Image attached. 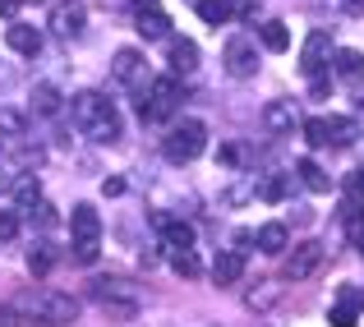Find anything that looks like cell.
Instances as JSON below:
<instances>
[{
	"label": "cell",
	"instance_id": "obj_1",
	"mask_svg": "<svg viewBox=\"0 0 364 327\" xmlns=\"http://www.w3.org/2000/svg\"><path fill=\"white\" fill-rule=\"evenodd\" d=\"M88 295L102 304V313H107V318H116V323L139 318V309H143L139 291H134V286L124 282V277H97V282L88 286Z\"/></svg>",
	"mask_w": 364,
	"mask_h": 327
},
{
	"label": "cell",
	"instance_id": "obj_2",
	"mask_svg": "<svg viewBox=\"0 0 364 327\" xmlns=\"http://www.w3.org/2000/svg\"><path fill=\"white\" fill-rule=\"evenodd\" d=\"M180 107V79L176 74H161V79L148 83V97H139V120L143 124H161L171 120Z\"/></svg>",
	"mask_w": 364,
	"mask_h": 327
},
{
	"label": "cell",
	"instance_id": "obj_3",
	"mask_svg": "<svg viewBox=\"0 0 364 327\" xmlns=\"http://www.w3.org/2000/svg\"><path fill=\"white\" fill-rule=\"evenodd\" d=\"M208 148V124L203 120H180L176 129L166 134V143H161V152H166V161H176V166H185V161H194L198 152Z\"/></svg>",
	"mask_w": 364,
	"mask_h": 327
},
{
	"label": "cell",
	"instance_id": "obj_4",
	"mask_svg": "<svg viewBox=\"0 0 364 327\" xmlns=\"http://www.w3.org/2000/svg\"><path fill=\"white\" fill-rule=\"evenodd\" d=\"M323 263H328V249L318 245V240H300V245L286 254V282H309V277L323 272Z\"/></svg>",
	"mask_w": 364,
	"mask_h": 327
},
{
	"label": "cell",
	"instance_id": "obj_5",
	"mask_svg": "<svg viewBox=\"0 0 364 327\" xmlns=\"http://www.w3.org/2000/svg\"><path fill=\"white\" fill-rule=\"evenodd\" d=\"M226 74L231 79H254L258 74V51H254V42H245V37H231L226 42Z\"/></svg>",
	"mask_w": 364,
	"mask_h": 327
},
{
	"label": "cell",
	"instance_id": "obj_6",
	"mask_svg": "<svg viewBox=\"0 0 364 327\" xmlns=\"http://www.w3.org/2000/svg\"><path fill=\"white\" fill-rule=\"evenodd\" d=\"M70 107H74V124H79V129H92L97 120H107V115L116 111L111 97H102V92H74Z\"/></svg>",
	"mask_w": 364,
	"mask_h": 327
},
{
	"label": "cell",
	"instance_id": "obj_7",
	"mask_svg": "<svg viewBox=\"0 0 364 327\" xmlns=\"http://www.w3.org/2000/svg\"><path fill=\"white\" fill-rule=\"evenodd\" d=\"M134 28H139V37H148V42H166V37H171V18L157 9V0H143V5H139Z\"/></svg>",
	"mask_w": 364,
	"mask_h": 327
},
{
	"label": "cell",
	"instance_id": "obj_8",
	"mask_svg": "<svg viewBox=\"0 0 364 327\" xmlns=\"http://www.w3.org/2000/svg\"><path fill=\"white\" fill-rule=\"evenodd\" d=\"M295 124H300V111H295L291 97H277L263 107V129L267 134H295Z\"/></svg>",
	"mask_w": 364,
	"mask_h": 327
},
{
	"label": "cell",
	"instance_id": "obj_9",
	"mask_svg": "<svg viewBox=\"0 0 364 327\" xmlns=\"http://www.w3.org/2000/svg\"><path fill=\"white\" fill-rule=\"evenodd\" d=\"M332 60V37L328 33H309V42H304V55H300V70L309 74H323V65Z\"/></svg>",
	"mask_w": 364,
	"mask_h": 327
},
{
	"label": "cell",
	"instance_id": "obj_10",
	"mask_svg": "<svg viewBox=\"0 0 364 327\" xmlns=\"http://www.w3.org/2000/svg\"><path fill=\"white\" fill-rule=\"evenodd\" d=\"M37 313H42L46 323H74L79 318V300H74V295H42V300H37Z\"/></svg>",
	"mask_w": 364,
	"mask_h": 327
},
{
	"label": "cell",
	"instance_id": "obj_11",
	"mask_svg": "<svg viewBox=\"0 0 364 327\" xmlns=\"http://www.w3.org/2000/svg\"><path fill=\"white\" fill-rule=\"evenodd\" d=\"M143 74H148V60H143L134 46L116 51V60H111V79H116V83H139Z\"/></svg>",
	"mask_w": 364,
	"mask_h": 327
},
{
	"label": "cell",
	"instance_id": "obj_12",
	"mask_svg": "<svg viewBox=\"0 0 364 327\" xmlns=\"http://www.w3.org/2000/svg\"><path fill=\"white\" fill-rule=\"evenodd\" d=\"M166 42H171V51H166L171 74H194L198 70V42H189V37H166Z\"/></svg>",
	"mask_w": 364,
	"mask_h": 327
},
{
	"label": "cell",
	"instance_id": "obj_13",
	"mask_svg": "<svg viewBox=\"0 0 364 327\" xmlns=\"http://www.w3.org/2000/svg\"><path fill=\"white\" fill-rule=\"evenodd\" d=\"M240 277H245V254L240 249H226V254L213 258V282L217 286H235Z\"/></svg>",
	"mask_w": 364,
	"mask_h": 327
},
{
	"label": "cell",
	"instance_id": "obj_14",
	"mask_svg": "<svg viewBox=\"0 0 364 327\" xmlns=\"http://www.w3.org/2000/svg\"><path fill=\"white\" fill-rule=\"evenodd\" d=\"M70 230H74V240H102V217H97V208H92V203H74Z\"/></svg>",
	"mask_w": 364,
	"mask_h": 327
},
{
	"label": "cell",
	"instance_id": "obj_15",
	"mask_svg": "<svg viewBox=\"0 0 364 327\" xmlns=\"http://www.w3.org/2000/svg\"><path fill=\"white\" fill-rule=\"evenodd\" d=\"M5 42H9V51H18V55H37L42 51V33H37L33 23H9Z\"/></svg>",
	"mask_w": 364,
	"mask_h": 327
},
{
	"label": "cell",
	"instance_id": "obj_16",
	"mask_svg": "<svg viewBox=\"0 0 364 327\" xmlns=\"http://www.w3.org/2000/svg\"><path fill=\"white\" fill-rule=\"evenodd\" d=\"M295 176H300V185L309 189V194H328V189H332V176H328V171H323L314 157L295 161Z\"/></svg>",
	"mask_w": 364,
	"mask_h": 327
},
{
	"label": "cell",
	"instance_id": "obj_17",
	"mask_svg": "<svg viewBox=\"0 0 364 327\" xmlns=\"http://www.w3.org/2000/svg\"><path fill=\"white\" fill-rule=\"evenodd\" d=\"M323 129H328V143H332V148H350V143H355V134H360V124L350 120V115H328V120H323Z\"/></svg>",
	"mask_w": 364,
	"mask_h": 327
},
{
	"label": "cell",
	"instance_id": "obj_18",
	"mask_svg": "<svg viewBox=\"0 0 364 327\" xmlns=\"http://www.w3.org/2000/svg\"><path fill=\"white\" fill-rule=\"evenodd\" d=\"M254 194L263 198V203H282V198L291 194V180H286L282 171H267L263 180H254Z\"/></svg>",
	"mask_w": 364,
	"mask_h": 327
},
{
	"label": "cell",
	"instance_id": "obj_19",
	"mask_svg": "<svg viewBox=\"0 0 364 327\" xmlns=\"http://www.w3.org/2000/svg\"><path fill=\"white\" fill-rule=\"evenodd\" d=\"M286 240H291V230H286L282 221H267V226H258L254 245L263 249V254H286Z\"/></svg>",
	"mask_w": 364,
	"mask_h": 327
},
{
	"label": "cell",
	"instance_id": "obj_20",
	"mask_svg": "<svg viewBox=\"0 0 364 327\" xmlns=\"http://www.w3.org/2000/svg\"><path fill=\"white\" fill-rule=\"evenodd\" d=\"M83 23H88V18H83V9H79V5H65V9H55V14H51L55 37H79V33H83Z\"/></svg>",
	"mask_w": 364,
	"mask_h": 327
},
{
	"label": "cell",
	"instance_id": "obj_21",
	"mask_svg": "<svg viewBox=\"0 0 364 327\" xmlns=\"http://www.w3.org/2000/svg\"><path fill=\"white\" fill-rule=\"evenodd\" d=\"M161 245H166V254H180V249H194V230L185 226V221L171 217L166 226H161Z\"/></svg>",
	"mask_w": 364,
	"mask_h": 327
},
{
	"label": "cell",
	"instance_id": "obj_22",
	"mask_svg": "<svg viewBox=\"0 0 364 327\" xmlns=\"http://www.w3.org/2000/svg\"><path fill=\"white\" fill-rule=\"evenodd\" d=\"M277 295H282V286H277V282H258V286H249V291H245V309L263 313V309H272V304H277Z\"/></svg>",
	"mask_w": 364,
	"mask_h": 327
},
{
	"label": "cell",
	"instance_id": "obj_23",
	"mask_svg": "<svg viewBox=\"0 0 364 327\" xmlns=\"http://www.w3.org/2000/svg\"><path fill=\"white\" fill-rule=\"evenodd\" d=\"M60 88L55 83H37L33 88V115H60Z\"/></svg>",
	"mask_w": 364,
	"mask_h": 327
},
{
	"label": "cell",
	"instance_id": "obj_24",
	"mask_svg": "<svg viewBox=\"0 0 364 327\" xmlns=\"http://www.w3.org/2000/svg\"><path fill=\"white\" fill-rule=\"evenodd\" d=\"M332 65H337L341 79H360V74H364V55L355 51V46H341V51L332 55Z\"/></svg>",
	"mask_w": 364,
	"mask_h": 327
},
{
	"label": "cell",
	"instance_id": "obj_25",
	"mask_svg": "<svg viewBox=\"0 0 364 327\" xmlns=\"http://www.w3.org/2000/svg\"><path fill=\"white\" fill-rule=\"evenodd\" d=\"M341 221H346V235L364 245V198H350L346 208H341Z\"/></svg>",
	"mask_w": 364,
	"mask_h": 327
},
{
	"label": "cell",
	"instance_id": "obj_26",
	"mask_svg": "<svg viewBox=\"0 0 364 327\" xmlns=\"http://www.w3.org/2000/svg\"><path fill=\"white\" fill-rule=\"evenodd\" d=\"M51 267H55V249L51 245H33L28 249V272L33 277H51Z\"/></svg>",
	"mask_w": 364,
	"mask_h": 327
},
{
	"label": "cell",
	"instance_id": "obj_27",
	"mask_svg": "<svg viewBox=\"0 0 364 327\" xmlns=\"http://www.w3.org/2000/svg\"><path fill=\"white\" fill-rule=\"evenodd\" d=\"M37 198H42V185H37V176H33V171H28V176H18V180H14V203H18V208H33Z\"/></svg>",
	"mask_w": 364,
	"mask_h": 327
},
{
	"label": "cell",
	"instance_id": "obj_28",
	"mask_svg": "<svg viewBox=\"0 0 364 327\" xmlns=\"http://www.w3.org/2000/svg\"><path fill=\"white\" fill-rule=\"evenodd\" d=\"M171 267H176V277H185V282H194V277L203 272V263H198L194 249H180V254H171Z\"/></svg>",
	"mask_w": 364,
	"mask_h": 327
},
{
	"label": "cell",
	"instance_id": "obj_29",
	"mask_svg": "<svg viewBox=\"0 0 364 327\" xmlns=\"http://www.w3.org/2000/svg\"><path fill=\"white\" fill-rule=\"evenodd\" d=\"M258 37H263L267 51H286V46H291V33H286V23H263V28H258Z\"/></svg>",
	"mask_w": 364,
	"mask_h": 327
},
{
	"label": "cell",
	"instance_id": "obj_30",
	"mask_svg": "<svg viewBox=\"0 0 364 327\" xmlns=\"http://www.w3.org/2000/svg\"><path fill=\"white\" fill-rule=\"evenodd\" d=\"M0 129H5L9 139H23V134H28V120L18 111H0Z\"/></svg>",
	"mask_w": 364,
	"mask_h": 327
},
{
	"label": "cell",
	"instance_id": "obj_31",
	"mask_svg": "<svg viewBox=\"0 0 364 327\" xmlns=\"http://www.w3.org/2000/svg\"><path fill=\"white\" fill-rule=\"evenodd\" d=\"M240 161H245V148H240V143H226V148L217 152V166H226V171H240Z\"/></svg>",
	"mask_w": 364,
	"mask_h": 327
},
{
	"label": "cell",
	"instance_id": "obj_32",
	"mask_svg": "<svg viewBox=\"0 0 364 327\" xmlns=\"http://www.w3.org/2000/svg\"><path fill=\"white\" fill-rule=\"evenodd\" d=\"M355 318H360V313H355V304H346V300H341L337 309L328 313V323H332V327H355Z\"/></svg>",
	"mask_w": 364,
	"mask_h": 327
},
{
	"label": "cell",
	"instance_id": "obj_33",
	"mask_svg": "<svg viewBox=\"0 0 364 327\" xmlns=\"http://www.w3.org/2000/svg\"><path fill=\"white\" fill-rule=\"evenodd\" d=\"M102 245L97 240H74V263H97Z\"/></svg>",
	"mask_w": 364,
	"mask_h": 327
},
{
	"label": "cell",
	"instance_id": "obj_34",
	"mask_svg": "<svg viewBox=\"0 0 364 327\" xmlns=\"http://www.w3.org/2000/svg\"><path fill=\"white\" fill-rule=\"evenodd\" d=\"M304 143H309V148H328V129H323V120H304Z\"/></svg>",
	"mask_w": 364,
	"mask_h": 327
},
{
	"label": "cell",
	"instance_id": "obj_35",
	"mask_svg": "<svg viewBox=\"0 0 364 327\" xmlns=\"http://www.w3.org/2000/svg\"><path fill=\"white\" fill-rule=\"evenodd\" d=\"M28 217H33V226H42V230H51V226H55V213L42 203V198H37V203L28 208Z\"/></svg>",
	"mask_w": 364,
	"mask_h": 327
},
{
	"label": "cell",
	"instance_id": "obj_36",
	"mask_svg": "<svg viewBox=\"0 0 364 327\" xmlns=\"http://www.w3.org/2000/svg\"><path fill=\"white\" fill-rule=\"evenodd\" d=\"M14 235H18V213L0 208V245H5V240H14Z\"/></svg>",
	"mask_w": 364,
	"mask_h": 327
},
{
	"label": "cell",
	"instance_id": "obj_37",
	"mask_svg": "<svg viewBox=\"0 0 364 327\" xmlns=\"http://www.w3.org/2000/svg\"><path fill=\"white\" fill-rule=\"evenodd\" d=\"M102 194H107V198H116V194H124V180H120V176L102 180Z\"/></svg>",
	"mask_w": 364,
	"mask_h": 327
},
{
	"label": "cell",
	"instance_id": "obj_38",
	"mask_svg": "<svg viewBox=\"0 0 364 327\" xmlns=\"http://www.w3.org/2000/svg\"><path fill=\"white\" fill-rule=\"evenodd\" d=\"M0 327H18V313L9 304H0Z\"/></svg>",
	"mask_w": 364,
	"mask_h": 327
},
{
	"label": "cell",
	"instance_id": "obj_39",
	"mask_svg": "<svg viewBox=\"0 0 364 327\" xmlns=\"http://www.w3.org/2000/svg\"><path fill=\"white\" fill-rule=\"evenodd\" d=\"M341 9H346L350 18H364V0H341Z\"/></svg>",
	"mask_w": 364,
	"mask_h": 327
},
{
	"label": "cell",
	"instance_id": "obj_40",
	"mask_svg": "<svg viewBox=\"0 0 364 327\" xmlns=\"http://www.w3.org/2000/svg\"><path fill=\"white\" fill-rule=\"evenodd\" d=\"M18 5H23V0H0V14L14 18V14H18Z\"/></svg>",
	"mask_w": 364,
	"mask_h": 327
},
{
	"label": "cell",
	"instance_id": "obj_41",
	"mask_svg": "<svg viewBox=\"0 0 364 327\" xmlns=\"http://www.w3.org/2000/svg\"><path fill=\"white\" fill-rule=\"evenodd\" d=\"M350 189H355V198L364 194V171H355V176H350Z\"/></svg>",
	"mask_w": 364,
	"mask_h": 327
},
{
	"label": "cell",
	"instance_id": "obj_42",
	"mask_svg": "<svg viewBox=\"0 0 364 327\" xmlns=\"http://www.w3.org/2000/svg\"><path fill=\"white\" fill-rule=\"evenodd\" d=\"M5 185H9V176H5V171H0V189H5Z\"/></svg>",
	"mask_w": 364,
	"mask_h": 327
},
{
	"label": "cell",
	"instance_id": "obj_43",
	"mask_svg": "<svg viewBox=\"0 0 364 327\" xmlns=\"http://www.w3.org/2000/svg\"><path fill=\"white\" fill-rule=\"evenodd\" d=\"M360 115H364V97H360Z\"/></svg>",
	"mask_w": 364,
	"mask_h": 327
},
{
	"label": "cell",
	"instance_id": "obj_44",
	"mask_svg": "<svg viewBox=\"0 0 364 327\" xmlns=\"http://www.w3.org/2000/svg\"><path fill=\"white\" fill-rule=\"evenodd\" d=\"M37 5H42V0H37Z\"/></svg>",
	"mask_w": 364,
	"mask_h": 327
}]
</instances>
